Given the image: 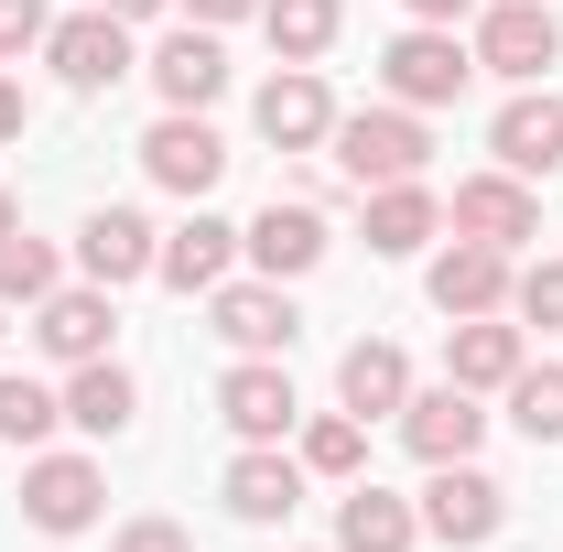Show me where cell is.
Wrapping results in <instances>:
<instances>
[{
    "label": "cell",
    "instance_id": "27",
    "mask_svg": "<svg viewBox=\"0 0 563 552\" xmlns=\"http://www.w3.org/2000/svg\"><path fill=\"white\" fill-rule=\"evenodd\" d=\"M66 422V390H44V379H22V368H0V444H22V455H44V433Z\"/></svg>",
    "mask_w": 563,
    "mask_h": 552
},
{
    "label": "cell",
    "instance_id": "1",
    "mask_svg": "<svg viewBox=\"0 0 563 552\" xmlns=\"http://www.w3.org/2000/svg\"><path fill=\"white\" fill-rule=\"evenodd\" d=\"M325 152H336V174L368 196V185H412L422 163H433V131H422V109L379 98V109H336V141Z\"/></svg>",
    "mask_w": 563,
    "mask_h": 552
},
{
    "label": "cell",
    "instance_id": "22",
    "mask_svg": "<svg viewBox=\"0 0 563 552\" xmlns=\"http://www.w3.org/2000/svg\"><path fill=\"white\" fill-rule=\"evenodd\" d=\"M401 401H412V357L390 336H357L347 357H336V412L379 422V412H401Z\"/></svg>",
    "mask_w": 563,
    "mask_h": 552
},
{
    "label": "cell",
    "instance_id": "14",
    "mask_svg": "<svg viewBox=\"0 0 563 552\" xmlns=\"http://www.w3.org/2000/svg\"><path fill=\"white\" fill-rule=\"evenodd\" d=\"M141 76L163 87V109H217V98H228V44H217L207 22H185V33H163V44L141 55Z\"/></svg>",
    "mask_w": 563,
    "mask_h": 552
},
{
    "label": "cell",
    "instance_id": "16",
    "mask_svg": "<svg viewBox=\"0 0 563 552\" xmlns=\"http://www.w3.org/2000/svg\"><path fill=\"white\" fill-rule=\"evenodd\" d=\"M520 357H531L520 314H455V325H444V379H455V390H509Z\"/></svg>",
    "mask_w": 563,
    "mask_h": 552
},
{
    "label": "cell",
    "instance_id": "4",
    "mask_svg": "<svg viewBox=\"0 0 563 552\" xmlns=\"http://www.w3.org/2000/svg\"><path fill=\"white\" fill-rule=\"evenodd\" d=\"M141 174H152L163 196H196V207H207L217 174H228V141L207 131V109H163V120L141 131Z\"/></svg>",
    "mask_w": 563,
    "mask_h": 552
},
{
    "label": "cell",
    "instance_id": "12",
    "mask_svg": "<svg viewBox=\"0 0 563 552\" xmlns=\"http://www.w3.org/2000/svg\"><path fill=\"white\" fill-rule=\"evenodd\" d=\"M109 325H120V314H109V281H55V292H44V303H33V346H44V357H55V368H87V357H109Z\"/></svg>",
    "mask_w": 563,
    "mask_h": 552
},
{
    "label": "cell",
    "instance_id": "32",
    "mask_svg": "<svg viewBox=\"0 0 563 552\" xmlns=\"http://www.w3.org/2000/svg\"><path fill=\"white\" fill-rule=\"evenodd\" d=\"M44 33H55V11H44V0H0V66H11V55H33Z\"/></svg>",
    "mask_w": 563,
    "mask_h": 552
},
{
    "label": "cell",
    "instance_id": "7",
    "mask_svg": "<svg viewBox=\"0 0 563 552\" xmlns=\"http://www.w3.org/2000/svg\"><path fill=\"white\" fill-rule=\"evenodd\" d=\"M217 422H228L239 444H282V433L303 422V401H292V368H282V357H239V368L217 379Z\"/></svg>",
    "mask_w": 563,
    "mask_h": 552
},
{
    "label": "cell",
    "instance_id": "19",
    "mask_svg": "<svg viewBox=\"0 0 563 552\" xmlns=\"http://www.w3.org/2000/svg\"><path fill=\"white\" fill-rule=\"evenodd\" d=\"M239 250L261 261V281H303L314 261H325V217L303 207V196H272V207L239 228Z\"/></svg>",
    "mask_w": 563,
    "mask_h": 552
},
{
    "label": "cell",
    "instance_id": "2",
    "mask_svg": "<svg viewBox=\"0 0 563 552\" xmlns=\"http://www.w3.org/2000/svg\"><path fill=\"white\" fill-rule=\"evenodd\" d=\"M466 55H477L488 76H509V87H542V76L563 66V22L542 11V0H477Z\"/></svg>",
    "mask_w": 563,
    "mask_h": 552
},
{
    "label": "cell",
    "instance_id": "37",
    "mask_svg": "<svg viewBox=\"0 0 563 552\" xmlns=\"http://www.w3.org/2000/svg\"><path fill=\"white\" fill-rule=\"evenodd\" d=\"M87 11H120V22H163L174 0H87Z\"/></svg>",
    "mask_w": 563,
    "mask_h": 552
},
{
    "label": "cell",
    "instance_id": "36",
    "mask_svg": "<svg viewBox=\"0 0 563 552\" xmlns=\"http://www.w3.org/2000/svg\"><path fill=\"white\" fill-rule=\"evenodd\" d=\"M401 11H412V22H466L477 0H401Z\"/></svg>",
    "mask_w": 563,
    "mask_h": 552
},
{
    "label": "cell",
    "instance_id": "17",
    "mask_svg": "<svg viewBox=\"0 0 563 552\" xmlns=\"http://www.w3.org/2000/svg\"><path fill=\"white\" fill-rule=\"evenodd\" d=\"M488 152H498V174H520V185L563 174V98L520 87V98H509V109L488 120Z\"/></svg>",
    "mask_w": 563,
    "mask_h": 552
},
{
    "label": "cell",
    "instance_id": "9",
    "mask_svg": "<svg viewBox=\"0 0 563 552\" xmlns=\"http://www.w3.org/2000/svg\"><path fill=\"white\" fill-rule=\"evenodd\" d=\"M217 498H228V520L272 531V520L303 509V455H282V444H239V455H228V477H217Z\"/></svg>",
    "mask_w": 563,
    "mask_h": 552
},
{
    "label": "cell",
    "instance_id": "25",
    "mask_svg": "<svg viewBox=\"0 0 563 552\" xmlns=\"http://www.w3.org/2000/svg\"><path fill=\"white\" fill-rule=\"evenodd\" d=\"M131 412H141V379L120 368V357L66 368V422H76V433H131Z\"/></svg>",
    "mask_w": 563,
    "mask_h": 552
},
{
    "label": "cell",
    "instance_id": "21",
    "mask_svg": "<svg viewBox=\"0 0 563 552\" xmlns=\"http://www.w3.org/2000/svg\"><path fill=\"white\" fill-rule=\"evenodd\" d=\"M412 542H422L412 498H390L379 477H347V498H336V552H412Z\"/></svg>",
    "mask_w": 563,
    "mask_h": 552
},
{
    "label": "cell",
    "instance_id": "38",
    "mask_svg": "<svg viewBox=\"0 0 563 552\" xmlns=\"http://www.w3.org/2000/svg\"><path fill=\"white\" fill-rule=\"evenodd\" d=\"M11 228H22V207H11V185H0V239H11Z\"/></svg>",
    "mask_w": 563,
    "mask_h": 552
},
{
    "label": "cell",
    "instance_id": "23",
    "mask_svg": "<svg viewBox=\"0 0 563 552\" xmlns=\"http://www.w3.org/2000/svg\"><path fill=\"white\" fill-rule=\"evenodd\" d=\"M357 228H368V250H379V261H412L422 239H433V228H444V196H433V185H368V217H357Z\"/></svg>",
    "mask_w": 563,
    "mask_h": 552
},
{
    "label": "cell",
    "instance_id": "10",
    "mask_svg": "<svg viewBox=\"0 0 563 552\" xmlns=\"http://www.w3.org/2000/svg\"><path fill=\"white\" fill-rule=\"evenodd\" d=\"M444 228L455 239H488V250H520V239H542V196L520 174H466L455 207H444Z\"/></svg>",
    "mask_w": 563,
    "mask_h": 552
},
{
    "label": "cell",
    "instance_id": "30",
    "mask_svg": "<svg viewBox=\"0 0 563 552\" xmlns=\"http://www.w3.org/2000/svg\"><path fill=\"white\" fill-rule=\"evenodd\" d=\"M509 422H520L531 444H563V368H531V357H520V379H509Z\"/></svg>",
    "mask_w": 563,
    "mask_h": 552
},
{
    "label": "cell",
    "instance_id": "26",
    "mask_svg": "<svg viewBox=\"0 0 563 552\" xmlns=\"http://www.w3.org/2000/svg\"><path fill=\"white\" fill-rule=\"evenodd\" d=\"M336 22H347V0H261V33H272L282 66H314L336 44Z\"/></svg>",
    "mask_w": 563,
    "mask_h": 552
},
{
    "label": "cell",
    "instance_id": "39",
    "mask_svg": "<svg viewBox=\"0 0 563 552\" xmlns=\"http://www.w3.org/2000/svg\"><path fill=\"white\" fill-rule=\"evenodd\" d=\"M0 336H11V325H0Z\"/></svg>",
    "mask_w": 563,
    "mask_h": 552
},
{
    "label": "cell",
    "instance_id": "11",
    "mask_svg": "<svg viewBox=\"0 0 563 552\" xmlns=\"http://www.w3.org/2000/svg\"><path fill=\"white\" fill-rule=\"evenodd\" d=\"M509 250H488V239H455L433 272H422V292H433V314L455 325V314H509Z\"/></svg>",
    "mask_w": 563,
    "mask_h": 552
},
{
    "label": "cell",
    "instance_id": "5",
    "mask_svg": "<svg viewBox=\"0 0 563 552\" xmlns=\"http://www.w3.org/2000/svg\"><path fill=\"white\" fill-rule=\"evenodd\" d=\"M422 531L455 542V552L498 542V531H509V487H498L477 455H466V466H433V487H422Z\"/></svg>",
    "mask_w": 563,
    "mask_h": 552
},
{
    "label": "cell",
    "instance_id": "24",
    "mask_svg": "<svg viewBox=\"0 0 563 552\" xmlns=\"http://www.w3.org/2000/svg\"><path fill=\"white\" fill-rule=\"evenodd\" d=\"M228 261H239V228L196 207L185 228H174V239H163V261H152V281H174V292H217V281H228Z\"/></svg>",
    "mask_w": 563,
    "mask_h": 552
},
{
    "label": "cell",
    "instance_id": "34",
    "mask_svg": "<svg viewBox=\"0 0 563 552\" xmlns=\"http://www.w3.org/2000/svg\"><path fill=\"white\" fill-rule=\"evenodd\" d=\"M174 11H185V22H207V33H228V22H250L261 0H174Z\"/></svg>",
    "mask_w": 563,
    "mask_h": 552
},
{
    "label": "cell",
    "instance_id": "31",
    "mask_svg": "<svg viewBox=\"0 0 563 552\" xmlns=\"http://www.w3.org/2000/svg\"><path fill=\"white\" fill-rule=\"evenodd\" d=\"M509 314H520V336H553L563 325V261H520L509 272Z\"/></svg>",
    "mask_w": 563,
    "mask_h": 552
},
{
    "label": "cell",
    "instance_id": "29",
    "mask_svg": "<svg viewBox=\"0 0 563 552\" xmlns=\"http://www.w3.org/2000/svg\"><path fill=\"white\" fill-rule=\"evenodd\" d=\"M357 466H368V422H357V412H314V422H303V477L347 487Z\"/></svg>",
    "mask_w": 563,
    "mask_h": 552
},
{
    "label": "cell",
    "instance_id": "28",
    "mask_svg": "<svg viewBox=\"0 0 563 552\" xmlns=\"http://www.w3.org/2000/svg\"><path fill=\"white\" fill-rule=\"evenodd\" d=\"M55 281H66V272H55V239H33V228H11V239H0V314H11V303L33 314Z\"/></svg>",
    "mask_w": 563,
    "mask_h": 552
},
{
    "label": "cell",
    "instance_id": "8",
    "mask_svg": "<svg viewBox=\"0 0 563 552\" xmlns=\"http://www.w3.org/2000/svg\"><path fill=\"white\" fill-rule=\"evenodd\" d=\"M98 498H109L98 455H33V466H22V520H33V531H55V542L98 520Z\"/></svg>",
    "mask_w": 563,
    "mask_h": 552
},
{
    "label": "cell",
    "instance_id": "18",
    "mask_svg": "<svg viewBox=\"0 0 563 552\" xmlns=\"http://www.w3.org/2000/svg\"><path fill=\"white\" fill-rule=\"evenodd\" d=\"M76 261H87V281H109V292H120V281H152L163 228H152L141 207H98L87 228H76Z\"/></svg>",
    "mask_w": 563,
    "mask_h": 552
},
{
    "label": "cell",
    "instance_id": "3",
    "mask_svg": "<svg viewBox=\"0 0 563 552\" xmlns=\"http://www.w3.org/2000/svg\"><path fill=\"white\" fill-rule=\"evenodd\" d=\"M466 76H477V55L455 44V22H412V33L379 55V87H390L401 109H455V98H466Z\"/></svg>",
    "mask_w": 563,
    "mask_h": 552
},
{
    "label": "cell",
    "instance_id": "33",
    "mask_svg": "<svg viewBox=\"0 0 563 552\" xmlns=\"http://www.w3.org/2000/svg\"><path fill=\"white\" fill-rule=\"evenodd\" d=\"M109 552H196V531H185V520H120Z\"/></svg>",
    "mask_w": 563,
    "mask_h": 552
},
{
    "label": "cell",
    "instance_id": "13",
    "mask_svg": "<svg viewBox=\"0 0 563 552\" xmlns=\"http://www.w3.org/2000/svg\"><path fill=\"white\" fill-rule=\"evenodd\" d=\"M401 444H412L422 466H466V455L488 444L477 390H455V379H444V390H412V401H401Z\"/></svg>",
    "mask_w": 563,
    "mask_h": 552
},
{
    "label": "cell",
    "instance_id": "6",
    "mask_svg": "<svg viewBox=\"0 0 563 552\" xmlns=\"http://www.w3.org/2000/svg\"><path fill=\"white\" fill-rule=\"evenodd\" d=\"M44 66L66 76L76 98H98V87L141 76V55H131V22H120V11H76V22H55V33H44Z\"/></svg>",
    "mask_w": 563,
    "mask_h": 552
},
{
    "label": "cell",
    "instance_id": "20",
    "mask_svg": "<svg viewBox=\"0 0 563 552\" xmlns=\"http://www.w3.org/2000/svg\"><path fill=\"white\" fill-rule=\"evenodd\" d=\"M261 141H272V152H325V141H336V98H325L314 66H282L272 87H261Z\"/></svg>",
    "mask_w": 563,
    "mask_h": 552
},
{
    "label": "cell",
    "instance_id": "15",
    "mask_svg": "<svg viewBox=\"0 0 563 552\" xmlns=\"http://www.w3.org/2000/svg\"><path fill=\"white\" fill-rule=\"evenodd\" d=\"M207 314H217V336L239 346V357H282V346L303 336V314H292V292H282V281H217Z\"/></svg>",
    "mask_w": 563,
    "mask_h": 552
},
{
    "label": "cell",
    "instance_id": "35",
    "mask_svg": "<svg viewBox=\"0 0 563 552\" xmlns=\"http://www.w3.org/2000/svg\"><path fill=\"white\" fill-rule=\"evenodd\" d=\"M22 120H33L22 109V76H0V141H22Z\"/></svg>",
    "mask_w": 563,
    "mask_h": 552
}]
</instances>
